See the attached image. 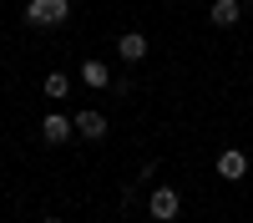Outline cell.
Instances as JSON below:
<instances>
[{"label":"cell","instance_id":"cell-1","mask_svg":"<svg viewBox=\"0 0 253 223\" xmlns=\"http://www.w3.org/2000/svg\"><path fill=\"white\" fill-rule=\"evenodd\" d=\"M71 20V0H26V26L36 31H56Z\"/></svg>","mask_w":253,"mask_h":223},{"label":"cell","instance_id":"cell-2","mask_svg":"<svg viewBox=\"0 0 253 223\" xmlns=\"http://www.w3.org/2000/svg\"><path fill=\"white\" fill-rule=\"evenodd\" d=\"M147 213H152L157 223H172L182 213V193L177 188H152V193H147Z\"/></svg>","mask_w":253,"mask_h":223},{"label":"cell","instance_id":"cell-3","mask_svg":"<svg viewBox=\"0 0 253 223\" xmlns=\"http://www.w3.org/2000/svg\"><path fill=\"white\" fill-rule=\"evenodd\" d=\"M41 137H46L51 147L71 142V137H76V122H71V112H46V117H41Z\"/></svg>","mask_w":253,"mask_h":223},{"label":"cell","instance_id":"cell-4","mask_svg":"<svg viewBox=\"0 0 253 223\" xmlns=\"http://www.w3.org/2000/svg\"><path fill=\"white\" fill-rule=\"evenodd\" d=\"M213 168H218L223 182H238V178H248V152H243V147H223Z\"/></svg>","mask_w":253,"mask_h":223},{"label":"cell","instance_id":"cell-5","mask_svg":"<svg viewBox=\"0 0 253 223\" xmlns=\"http://www.w3.org/2000/svg\"><path fill=\"white\" fill-rule=\"evenodd\" d=\"M71 122H76V137H86V142H101V137H107V112H96V107L71 112Z\"/></svg>","mask_w":253,"mask_h":223},{"label":"cell","instance_id":"cell-6","mask_svg":"<svg viewBox=\"0 0 253 223\" xmlns=\"http://www.w3.org/2000/svg\"><path fill=\"white\" fill-rule=\"evenodd\" d=\"M76 81H81V87H91V91H107V87H112V66H107V61H96V56H86V61H81V71H76Z\"/></svg>","mask_w":253,"mask_h":223},{"label":"cell","instance_id":"cell-7","mask_svg":"<svg viewBox=\"0 0 253 223\" xmlns=\"http://www.w3.org/2000/svg\"><path fill=\"white\" fill-rule=\"evenodd\" d=\"M208 20H213L218 31H233L243 20V0H213V10H208Z\"/></svg>","mask_w":253,"mask_h":223},{"label":"cell","instance_id":"cell-8","mask_svg":"<svg viewBox=\"0 0 253 223\" xmlns=\"http://www.w3.org/2000/svg\"><path fill=\"white\" fill-rule=\"evenodd\" d=\"M117 56L126 61V66L147 61V36H142V31H126V36H117Z\"/></svg>","mask_w":253,"mask_h":223},{"label":"cell","instance_id":"cell-9","mask_svg":"<svg viewBox=\"0 0 253 223\" xmlns=\"http://www.w3.org/2000/svg\"><path fill=\"white\" fill-rule=\"evenodd\" d=\"M41 91H46L51 101H66V96H71V76H66V71H51L46 81H41Z\"/></svg>","mask_w":253,"mask_h":223},{"label":"cell","instance_id":"cell-10","mask_svg":"<svg viewBox=\"0 0 253 223\" xmlns=\"http://www.w3.org/2000/svg\"><path fill=\"white\" fill-rule=\"evenodd\" d=\"M107 91H112V96H122V101H126V96H132V76H112V87H107Z\"/></svg>","mask_w":253,"mask_h":223},{"label":"cell","instance_id":"cell-11","mask_svg":"<svg viewBox=\"0 0 253 223\" xmlns=\"http://www.w3.org/2000/svg\"><path fill=\"white\" fill-rule=\"evenodd\" d=\"M152 178H157V157H147V162H142V173H137V182H152Z\"/></svg>","mask_w":253,"mask_h":223},{"label":"cell","instance_id":"cell-12","mask_svg":"<svg viewBox=\"0 0 253 223\" xmlns=\"http://www.w3.org/2000/svg\"><path fill=\"white\" fill-rule=\"evenodd\" d=\"M243 5H253V0H243Z\"/></svg>","mask_w":253,"mask_h":223}]
</instances>
